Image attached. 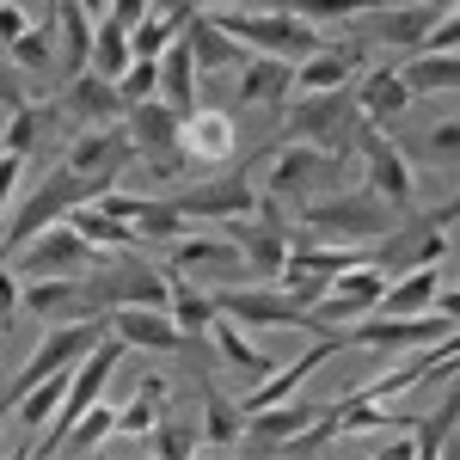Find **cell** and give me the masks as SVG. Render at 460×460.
<instances>
[{"label": "cell", "mask_w": 460, "mask_h": 460, "mask_svg": "<svg viewBox=\"0 0 460 460\" xmlns=\"http://www.w3.org/2000/svg\"><path fill=\"white\" fill-rule=\"evenodd\" d=\"M399 209H393L381 190L356 184V190H325L314 203H301V240H325V246H375L387 234Z\"/></svg>", "instance_id": "6da1fadb"}, {"label": "cell", "mask_w": 460, "mask_h": 460, "mask_svg": "<svg viewBox=\"0 0 460 460\" xmlns=\"http://www.w3.org/2000/svg\"><path fill=\"white\" fill-rule=\"evenodd\" d=\"M221 31H234L246 49H258V56H283V62H301V56H314L319 43V25L314 19H301V13H288L283 0L277 6H221V13H209Z\"/></svg>", "instance_id": "7a4b0ae2"}, {"label": "cell", "mask_w": 460, "mask_h": 460, "mask_svg": "<svg viewBox=\"0 0 460 460\" xmlns=\"http://www.w3.org/2000/svg\"><path fill=\"white\" fill-rule=\"evenodd\" d=\"M129 356V344L117 338V332H105L93 350L74 362V375H68V393H62V405H56V418L37 429V455H62V442H68V429L80 424V411L86 405H99L111 387V375H117V362Z\"/></svg>", "instance_id": "3957f363"}, {"label": "cell", "mask_w": 460, "mask_h": 460, "mask_svg": "<svg viewBox=\"0 0 460 460\" xmlns=\"http://www.w3.org/2000/svg\"><path fill=\"white\" fill-rule=\"evenodd\" d=\"M288 142H314V147H325V154H350V142H356V123H362V111H356V93L350 86H332V93H295L288 99Z\"/></svg>", "instance_id": "277c9868"}, {"label": "cell", "mask_w": 460, "mask_h": 460, "mask_svg": "<svg viewBox=\"0 0 460 460\" xmlns=\"http://www.w3.org/2000/svg\"><path fill=\"white\" fill-rule=\"evenodd\" d=\"M105 332H111V319H68V325H43L37 350L25 356V368H19V375L6 381V393H0V411H13V405H19V399H25L37 381H49L56 368H74V362L93 350Z\"/></svg>", "instance_id": "5b68a950"}, {"label": "cell", "mask_w": 460, "mask_h": 460, "mask_svg": "<svg viewBox=\"0 0 460 460\" xmlns=\"http://www.w3.org/2000/svg\"><path fill=\"white\" fill-rule=\"evenodd\" d=\"M86 295L99 307H166V270L147 264L142 252H99V264L86 270Z\"/></svg>", "instance_id": "8992f818"}, {"label": "cell", "mask_w": 460, "mask_h": 460, "mask_svg": "<svg viewBox=\"0 0 460 460\" xmlns=\"http://www.w3.org/2000/svg\"><path fill=\"white\" fill-rule=\"evenodd\" d=\"M178 117L160 93L154 99H136V105L123 111V129H129V142H136V154L147 160V172L160 178V184H178V178L190 172V154H184V142H178Z\"/></svg>", "instance_id": "52a82bcc"}, {"label": "cell", "mask_w": 460, "mask_h": 460, "mask_svg": "<svg viewBox=\"0 0 460 460\" xmlns=\"http://www.w3.org/2000/svg\"><path fill=\"white\" fill-rule=\"evenodd\" d=\"M264 166H270L264 172V197H277V203H314V197L344 184L338 178V154H325L314 142H277Z\"/></svg>", "instance_id": "ba28073f"}, {"label": "cell", "mask_w": 460, "mask_h": 460, "mask_svg": "<svg viewBox=\"0 0 460 460\" xmlns=\"http://www.w3.org/2000/svg\"><path fill=\"white\" fill-rule=\"evenodd\" d=\"M215 314L240 319L246 332H258V325H301V332H338V325H319V314L307 307V301H295L283 283H234V288H215Z\"/></svg>", "instance_id": "9c48e42d"}, {"label": "cell", "mask_w": 460, "mask_h": 460, "mask_svg": "<svg viewBox=\"0 0 460 460\" xmlns=\"http://www.w3.org/2000/svg\"><path fill=\"white\" fill-rule=\"evenodd\" d=\"M368 264H375V270H387V277L418 270V264H448V227H442L429 209H399V221L375 240Z\"/></svg>", "instance_id": "30bf717a"}, {"label": "cell", "mask_w": 460, "mask_h": 460, "mask_svg": "<svg viewBox=\"0 0 460 460\" xmlns=\"http://www.w3.org/2000/svg\"><path fill=\"white\" fill-rule=\"evenodd\" d=\"M350 154L362 160V184L381 190L393 209H411V203H418V166H411V154L393 142L381 123H356Z\"/></svg>", "instance_id": "8fae6325"}, {"label": "cell", "mask_w": 460, "mask_h": 460, "mask_svg": "<svg viewBox=\"0 0 460 460\" xmlns=\"http://www.w3.org/2000/svg\"><path fill=\"white\" fill-rule=\"evenodd\" d=\"M74 203H93V184H86V178H74L68 166H56V172H49V178H43V184L31 190V197L19 203L13 227L0 234V258H13V252L25 246L31 234H43L49 221H62V215H68Z\"/></svg>", "instance_id": "7c38bea8"}, {"label": "cell", "mask_w": 460, "mask_h": 460, "mask_svg": "<svg viewBox=\"0 0 460 460\" xmlns=\"http://www.w3.org/2000/svg\"><path fill=\"white\" fill-rule=\"evenodd\" d=\"M13 258H19L25 277H86V270L99 264V246H93L68 215H62V221H49L43 234H31Z\"/></svg>", "instance_id": "4fadbf2b"}, {"label": "cell", "mask_w": 460, "mask_h": 460, "mask_svg": "<svg viewBox=\"0 0 460 460\" xmlns=\"http://www.w3.org/2000/svg\"><path fill=\"white\" fill-rule=\"evenodd\" d=\"M74 178H86L93 184V197L99 190H111L117 178L136 166V142H129V129L123 123H93V129H80L68 147V160H62Z\"/></svg>", "instance_id": "5bb4252c"}, {"label": "cell", "mask_w": 460, "mask_h": 460, "mask_svg": "<svg viewBox=\"0 0 460 460\" xmlns=\"http://www.w3.org/2000/svg\"><path fill=\"white\" fill-rule=\"evenodd\" d=\"M362 258H368L362 246H325V240H301V234H295L288 264L277 270V283H283L295 301H307V307H314L319 295L332 288V277H338V270H350V264H362Z\"/></svg>", "instance_id": "9a60e30c"}, {"label": "cell", "mask_w": 460, "mask_h": 460, "mask_svg": "<svg viewBox=\"0 0 460 460\" xmlns=\"http://www.w3.org/2000/svg\"><path fill=\"white\" fill-rule=\"evenodd\" d=\"M19 307L37 314L43 325H68V319H111L93 295H86V277H25L19 283Z\"/></svg>", "instance_id": "2e32d148"}, {"label": "cell", "mask_w": 460, "mask_h": 460, "mask_svg": "<svg viewBox=\"0 0 460 460\" xmlns=\"http://www.w3.org/2000/svg\"><path fill=\"white\" fill-rule=\"evenodd\" d=\"M172 203L190 215V221H240V215L258 209V184H252L246 172H221V178H209V184H184Z\"/></svg>", "instance_id": "e0dca14e"}, {"label": "cell", "mask_w": 460, "mask_h": 460, "mask_svg": "<svg viewBox=\"0 0 460 460\" xmlns=\"http://www.w3.org/2000/svg\"><path fill=\"white\" fill-rule=\"evenodd\" d=\"M111 332H117L129 350H147V356L190 350V338L178 332V319L166 314V307H111Z\"/></svg>", "instance_id": "ac0fdd59"}, {"label": "cell", "mask_w": 460, "mask_h": 460, "mask_svg": "<svg viewBox=\"0 0 460 460\" xmlns=\"http://www.w3.org/2000/svg\"><path fill=\"white\" fill-rule=\"evenodd\" d=\"M62 111H68L74 123H86V129H93V123H123L129 99H123V86L105 80L99 68H80L68 86H62Z\"/></svg>", "instance_id": "d6986e66"}, {"label": "cell", "mask_w": 460, "mask_h": 460, "mask_svg": "<svg viewBox=\"0 0 460 460\" xmlns=\"http://www.w3.org/2000/svg\"><path fill=\"white\" fill-rule=\"evenodd\" d=\"M436 6L429 0H411V6H381V13H362V31L387 49H424L429 31H436Z\"/></svg>", "instance_id": "ffe728a7"}, {"label": "cell", "mask_w": 460, "mask_h": 460, "mask_svg": "<svg viewBox=\"0 0 460 460\" xmlns=\"http://www.w3.org/2000/svg\"><path fill=\"white\" fill-rule=\"evenodd\" d=\"M368 62V49L362 43H319L314 56H301L295 62V93H332V86H350V74Z\"/></svg>", "instance_id": "44dd1931"}, {"label": "cell", "mask_w": 460, "mask_h": 460, "mask_svg": "<svg viewBox=\"0 0 460 460\" xmlns=\"http://www.w3.org/2000/svg\"><path fill=\"white\" fill-rule=\"evenodd\" d=\"M49 13H56V74L74 80V74L93 62V31H99V19L86 13V0H49Z\"/></svg>", "instance_id": "7402d4cb"}, {"label": "cell", "mask_w": 460, "mask_h": 460, "mask_svg": "<svg viewBox=\"0 0 460 460\" xmlns=\"http://www.w3.org/2000/svg\"><path fill=\"white\" fill-rule=\"evenodd\" d=\"M350 93H356L362 123H381V129H387V123H399V117L411 111V99H418V93L405 86V74L393 68V62H387V68H368V74L350 86Z\"/></svg>", "instance_id": "603a6c76"}, {"label": "cell", "mask_w": 460, "mask_h": 460, "mask_svg": "<svg viewBox=\"0 0 460 460\" xmlns=\"http://www.w3.org/2000/svg\"><path fill=\"white\" fill-rule=\"evenodd\" d=\"M178 142L190 154V166H221V160H234V142H240V129H234V117L227 111H190L184 123H178Z\"/></svg>", "instance_id": "cb8c5ba5"}, {"label": "cell", "mask_w": 460, "mask_h": 460, "mask_svg": "<svg viewBox=\"0 0 460 460\" xmlns=\"http://www.w3.org/2000/svg\"><path fill=\"white\" fill-rule=\"evenodd\" d=\"M166 314L178 319V332L190 338V356L209 344V325H215V295L197 288V277H184L178 264H166Z\"/></svg>", "instance_id": "d4e9b609"}, {"label": "cell", "mask_w": 460, "mask_h": 460, "mask_svg": "<svg viewBox=\"0 0 460 460\" xmlns=\"http://www.w3.org/2000/svg\"><path fill=\"white\" fill-rule=\"evenodd\" d=\"M234 99H240V105L283 111L288 99H295V62H283V56H258V49H252V62L240 68V86H234Z\"/></svg>", "instance_id": "484cf974"}, {"label": "cell", "mask_w": 460, "mask_h": 460, "mask_svg": "<svg viewBox=\"0 0 460 460\" xmlns=\"http://www.w3.org/2000/svg\"><path fill=\"white\" fill-rule=\"evenodd\" d=\"M184 43H190V56H197V74H203V80H209V74H227V68H246V62H252V49L234 31H221L209 13H197V19L184 25Z\"/></svg>", "instance_id": "4316f807"}, {"label": "cell", "mask_w": 460, "mask_h": 460, "mask_svg": "<svg viewBox=\"0 0 460 460\" xmlns=\"http://www.w3.org/2000/svg\"><path fill=\"white\" fill-rule=\"evenodd\" d=\"M166 264H178L184 277H240V270H246V252L234 246V240L184 234V240H172V258H166Z\"/></svg>", "instance_id": "83f0119b"}, {"label": "cell", "mask_w": 460, "mask_h": 460, "mask_svg": "<svg viewBox=\"0 0 460 460\" xmlns=\"http://www.w3.org/2000/svg\"><path fill=\"white\" fill-rule=\"evenodd\" d=\"M209 350L227 362V368H240L246 381H264L270 368H277V356H264L258 344L246 338V325L240 319H227V314H215V325H209Z\"/></svg>", "instance_id": "f1b7e54d"}, {"label": "cell", "mask_w": 460, "mask_h": 460, "mask_svg": "<svg viewBox=\"0 0 460 460\" xmlns=\"http://www.w3.org/2000/svg\"><path fill=\"white\" fill-rule=\"evenodd\" d=\"M197 80H203V74H197V56H190L184 31H178L172 43L160 49V99H166L178 117H190V111H197Z\"/></svg>", "instance_id": "f546056e"}, {"label": "cell", "mask_w": 460, "mask_h": 460, "mask_svg": "<svg viewBox=\"0 0 460 460\" xmlns=\"http://www.w3.org/2000/svg\"><path fill=\"white\" fill-rule=\"evenodd\" d=\"M197 399H203V448H240V436H246V411H240V399H227L209 375L197 381Z\"/></svg>", "instance_id": "4dcf8cb0"}, {"label": "cell", "mask_w": 460, "mask_h": 460, "mask_svg": "<svg viewBox=\"0 0 460 460\" xmlns=\"http://www.w3.org/2000/svg\"><path fill=\"white\" fill-rule=\"evenodd\" d=\"M436 288H442V264H418V270H399V277H387L381 314H429V307H436Z\"/></svg>", "instance_id": "1f68e13d"}, {"label": "cell", "mask_w": 460, "mask_h": 460, "mask_svg": "<svg viewBox=\"0 0 460 460\" xmlns=\"http://www.w3.org/2000/svg\"><path fill=\"white\" fill-rule=\"evenodd\" d=\"M6 62L19 74H31V80H49V74H56V13H49V19H31L25 37H13V43H6Z\"/></svg>", "instance_id": "d6a6232c"}, {"label": "cell", "mask_w": 460, "mask_h": 460, "mask_svg": "<svg viewBox=\"0 0 460 460\" xmlns=\"http://www.w3.org/2000/svg\"><path fill=\"white\" fill-rule=\"evenodd\" d=\"M160 418H166V375H142L136 393L117 405V436H147Z\"/></svg>", "instance_id": "836d02e7"}, {"label": "cell", "mask_w": 460, "mask_h": 460, "mask_svg": "<svg viewBox=\"0 0 460 460\" xmlns=\"http://www.w3.org/2000/svg\"><path fill=\"white\" fill-rule=\"evenodd\" d=\"M129 227H136V246H172V240L190 234V215L178 203H166V197H142V209H136Z\"/></svg>", "instance_id": "e575fe53"}, {"label": "cell", "mask_w": 460, "mask_h": 460, "mask_svg": "<svg viewBox=\"0 0 460 460\" xmlns=\"http://www.w3.org/2000/svg\"><path fill=\"white\" fill-rule=\"evenodd\" d=\"M399 74L411 93H460V49H418Z\"/></svg>", "instance_id": "d590c367"}, {"label": "cell", "mask_w": 460, "mask_h": 460, "mask_svg": "<svg viewBox=\"0 0 460 460\" xmlns=\"http://www.w3.org/2000/svg\"><path fill=\"white\" fill-rule=\"evenodd\" d=\"M68 221H74V227H80V234H86L99 252H129V246H136V227H129V221H117L111 209H99V203H74Z\"/></svg>", "instance_id": "8d00e7d4"}, {"label": "cell", "mask_w": 460, "mask_h": 460, "mask_svg": "<svg viewBox=\"0 0 460 460\" xmlns=\"http://www.w3.org/2000/svg\"><path fill=\"white\" fill-rule=\"evenodd\" d=\"M49 117H56V105H31V99H25V105H13V111H6V129H0V147L31 160L37 142H43V129H49Z\"/></svg>", "instance_id": "74e56055"}, {"label": "cell", "mask_w": 460, "mask_h": 460, "mask_svg": "<svg viewBox=\"0 0 460 460\" xmlns=\"http://www.w3.org/2000/svg\"><path fill=\"white\" fill-rule=\"evenodd\" d=\"M136 62V49H129V31L117 25V19H99V31H93V62L86 68H99L105 80H117V74Z\"/></svg>", "instance_id": "f35d334b"}, {"label": "cell", "mask_w": 460, "mask_h": 460, "mask_svg": "<svg viewBox=\"0 0 460 460\" xmlns=\"http://www.w3.org/2000/svg\"><path fill=\"white\" fill-rule=\"evenodd\" d=\"M455 424H460V387L442 399V411H424V418H418V429H411V436H418V460L442 455L448 436H455Z\"/></svg>", "instance_id": "ab89813d"}, {"label": "cell", "mask_w": 460, "mask_h": 460, "mask_svg": "<svg viewBox=\"0 0 460 460\" xmlns=\"http://www.w3.org/2000/svg\"><path fill=\"white\" fill-rule=\"evenodd\" d=\"M142 442L154 448V455H166V460H184V455H197V448H203V429H197V424H184V418H172V411H166V418L147 429Z\"/></svg>", "instance_id": "60d3db41"}, {"label": "cell", "mask_w": 460, "mask_h": 460, "mask_svg": "<svg viewBox=\"0 0 460 460\" xmlns=\"http://www.w3.org/2000/svg\"><path fill=\"white\" fill-rule=\"evenodd\" d=\"M111 436H117V405H105V399H99V405H86V411H80V424L68 429V442H62V448L93 455V448H99V442H111Z\"/></svg>", "instance_id": "b9f144b4"}, {"label": "cell", "mask_w": 460, "mask_h": 460, "mask_svg": "<svg viewBox=\"0 0 460 460\" xmlns=\"http://www.w3.org/2000/svg\"><path fill=\"white\" fill-rule=\"evenodd\" d=\"M288 13H301V19H362V13H381L393 0H283Z\"/></svg>", "instance_id": "7bdbcfd3"}, {"label": "cell", "mask_w": 460, "mask_h": 460, "mask_svg": "<svg viewBox=\"0 0 460 460\" xmlns=\"http://www.w3.org/2000/svg\"><path fill=\"white\" fill-rule=\"evenodd\" d=\"M418 160L460 172V117H448V123H436V129H429L424 142H418Z\"/></svg>", "instance_id": "ee69618b"}, {"label": "cell", "mask_w": 460, "mask_h": 460, "mask_svg": "<svg viewBox=\"0 0 460 460\" xmlns=\"http://www.w3.org/2000/svg\"><path fill=\"white\" fill-rule=\"evenodd\" d=\"M178 31H184L178 19H166V13H147L142 25L129 31V49H136V56H160V49H166V43H172Z\"/></svg>", "instance_id": "f6af8a7d"}, {"label": "cell", "mask_w": 460, "mask_h": 460, "mask_svg": "<svg viewBox=\"0 0 460 460\" xmlns=\"http://www.w3.org/2000/svg\"><path fill=\"white\" fill-rule=\"evenodd\" d=\"M117 86H123L129 105H136V99H154V93H160V56H136L129 68L117 74Z\"/></svg>", "instance_id": "bcb514c9"}, {"label": "cell", "mask_w": 460, "mask_h": 460, "mask_svg": "<svg viewBox=\"0 0 460 460\" xmlns=\"http://www.w3.org/2000/svg\"><path fill=\"white\" fill-rule=\"evenodd\" d=\"M19 314H25V307H19V277H13V264L0 258V338H6V325Z\"/></svg>", "instance_id": "7dc6e473"}, {"label": "cell", "mask_w": 460, "mask_h": 460, "mask_svg": "<svg viewBox=\"0 0 460 460\" xmlns=\"http://www.w3.org/2000/svg\"><path fill=\"white\" fill-rule=\"evenodd\" d=\"M25 25H31V13H25L19 0H0V56H6L13 37H25Z\"/></svg>", "instance_id": "c3c4849f"}, {"label": "cell", "mask_w": 460, "mask_h": 460, "mask_svg": "<svg viewBox=\"0 0 460 460\" xmlns=\"http://www.w3.org/2000/svg\"><path fill=\"white\" fill-rule=\"evenodd\" d=\"M147 13H154V0H111V6H105V19H117L123 31H136Z\"/></svg>", "instance_id": "681fc988"}, {"label": "cell", "mask_w": 460, "mask_h": 460, "mask_svg": "<svg viewBox=\"0 0 460 460\" xmlns=\"http://www.w3.org/2000/svg\"><path fill=\"white\" fill-rule=\"evenodd\" d=\"M0 105L13 111V105H25V93H19V80L6 74V62H0Z\"/></svg>", "instance_id": "f907efd6"}, {"label": "cell", "mask_w": 460, "mask_h": 460, "mask_svg": "<svg viewBox=\"0 0 460 460\" xmlns=\"http://www.w3.org/2000/svg\"><path fill=\"white\" fill-rule=\"evenodd\" d=\"M436 314H448V319L460 325V283H455V288H436Z\"/></svg>", "instance_id": "816d5d0a"}, {"label": "cell", "mask_w": 460, "mask_h": 460, "mask_svg": "<svg viewBox=\"0 0 460 460\" xmlns=\"http://www.w3.org/2000/svg\"><path fill=\"white\" fill-rule=\"evenodd\" d=\"M197 6H215L221 13V6H277V0H197Z\"/></svg>", "instance_id": "f5cc1de1"}]
</instances>
